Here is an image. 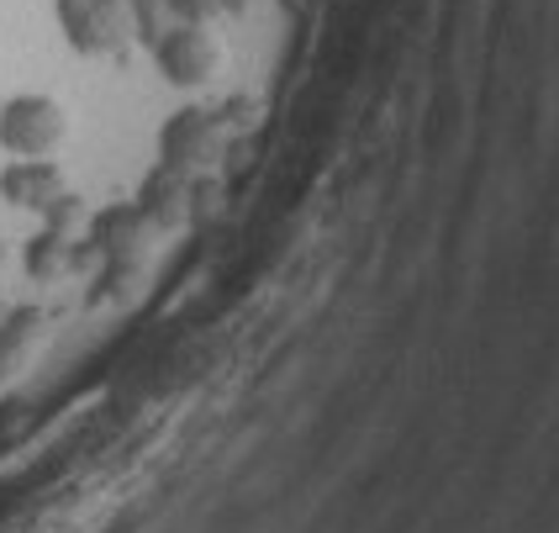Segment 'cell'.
I'll use <instances>...</instances> for the list:
<instances>
[{
  "mask_svg": "<svg viewBox=\"0 0 559 533\" xmlns=\"http://www.w3.org/2000/svg\"><path fill=\"white\" fill-rule=\"evenodd\" d=\"M0 106H5V95H0Z\"/></svg>",
  "mask_w": 559,
  "mask_h": 533,
  "instance_id": "14",
  "label": "cell"
},
{
  "mask_svg": "<svg viewBox=\"0 0 559 533\" xmlns=\"http://www.w3.org/2000/svg\"><path fill=\"white\" fill-rule=\"evenodd\" d=\"M69 264H74V249H69L63 233H48V227H43V233L27 244V275L32 281H59Z\"/></svg>",
  "mask_w": 559,
  "mask_h": 533,
  "instance_id": "7",
  "label": "cell"
},
{
  "mask_svg": "<svg viewBox=\"0 0 559 533\" xmlns=\"http://www.w3.org/2000/svg\"><path fill=\"white\" fill-rule=\"evenodd\" d=\"M0 264H5V244H0Z\"/></svg>",
  "mask_w": 559,
  "mask_h": 533,
  "instance_id": "13",
  "label": "cell"
},
{
  "mask_svg": "<svg viewBox=\"0 0 559 533\" xmlns=\"http://www.w3.org/2000/svg\"><path fill=\"white\" fill-rule=\"evenodd\" d=\"M59 190H63V169L48 154L11 158V164L0 169V201H11V206H22V212H43Z\"/></svg>",
  "mask_w": 559,
  "mask_h": 533,
  "instance_id": "4",
  "label": "cell"
},
{
  "mask_svg": "<svg viewBox=\"0 0 559 533\" xmlns=\"http://www.w3.org/2000/svg\"><path fill=\"white\" fill-rule=\"evenodd\" d=\"M80 217H85V212H80V196H69V190H59V196L43 206V227H48V233H63V238L80 227Z\"/></svg>",
  "mask_w": 559,
  "mask_h": 533,
  "instance_id": "9",
  "label": "cell"
},
{
  "mask_svg": "<svg viewBox=\"0 0 559 533\" xmlns=\"http://www.w3.org/2000/svg\"><path fill=\"white\" fill-rule=\"evenodd\" d=\"M122 5H127V32H132V37H143L148 48H154L158 37H164V27L175 22L169 0H122Z\"/></svg>",
  "mask_w": 559,
  "mask_h": 533,
  "instance_id": "8",
  "label": "cell"
},
{
  "mask_svg": "<svg viewBox=\"0 0 559 533\" xmlns=\"http://www.w3.org/2000/svg\"><path fill=\"white\" fill-rule=\"evenodd\" d=\"M212 149V117L201 111V106H186V111H175L169 122L158 127V154L164 164H201Z\"/></svg>",
  "mask_w": 559,
  "mask_h": 533,
  "instance_id": "5",
  "label": "cell"
},
{
  "mask_svg": "<svg viewBox=\"0 0 559 533\" xmlns=\"http://www.w3.org/2000/svg\"><path fill=\"white\" fill-rule=\"evenodd\" d=\"M53 16H59L69 48L74 54H91V59L122 48V37H127L122 0H53Z\"/></svg>",
  "mask_w": 559,
  "mask_h": 533,
  "instance_id": "3",
  "label": "cell"
},
{
  "mask_svg": "<svg viewBox=\"0 0 559 533\" xmlns=\"http://www.w3.org/2000/svg\"><path fill=\"white\" fill-rule=\"evenodd\" d=\"M154 63L169 85L195 91V85H206L217 74L222 48H217V37L206 32V22H169L164 37L154 43Z\"/></svg>",
  "mask_w": 559,
  "mask_h": 533,
  "instance_id": "2",
  "label": "cell"
},
{
  "mask_svg": "<svg viewBox=\"0 0 559 533\" xmlns=\"http://www.w3.org/2000/svg\"><path fill=\"white\" fill-rule=\"evenodd\" d=\"M63 143V111L53 95H11L0 106V149L11 158H43Z\"/></svg>",
  "mask_w": 559,
  "mask_h": 533,
  "instance_id": "1",
  "label": "cell"
},
{
  "mask_svg": "<svg viewBox=\"0 0 559 533\" xmlns=\"http://www.w3.org/2000/svg\"><path fill=\"white\" fill-rule=\"evenodd\" d=\"M5 312H11V307H5V296H0V317H5Z\"/></svg>",
  "mask_w": 559,
  "mask_h": 533,
  "instance_id": "12",
  "label": "cell"
},
{
  "mask_svg": "<svg viewBox=\"0 0 559 533\" xmlns=\"http://www.w3.org/2000/svg\"><path fill=\"white\" fill-rule=\"evenodd\" d=\"M37 328H43L37 307H11V312L0 317V376L27 359V348L37 344Z\"/></svg>",
  "mask_w": 559,
  "mask_h": 533,
  "instance_id": "6",
  "label": "cell"
},
{
  "mask_svg": "<svg viewBox=\"0 0 559 533\" xmlns=\"http://www.w3.org/2000/svg\"><path fill=\"white\" fill-rule=\"evenodd\" d=\"M169 11H175V22H206V16H217V0H169Z\"/></svg>",
  "mask_w": 559,
  "mask_h": 533,
  "instance_id": "10",
  "label": "cell"
},
{
  "mask_svg": "<svg viewBox=\"0 0 559 533\" xmlns=\"http://www.w3.org/2000/svg\"><path fill=\"white\" fill-rule=\"evenodd\" d=\"M249 5H253V0H217V11H233V16H243Z\"/></svg>",
  "mask_w": 559,
  "mask_h": 533,
  "instance_id": "11",
  "label": "cell"
}]
</instances>
